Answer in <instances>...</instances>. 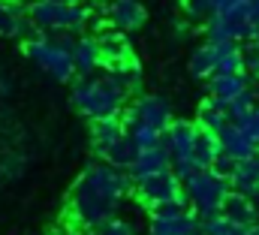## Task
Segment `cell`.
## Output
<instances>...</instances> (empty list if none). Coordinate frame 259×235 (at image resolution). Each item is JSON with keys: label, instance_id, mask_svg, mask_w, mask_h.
<instances>
[{"label": "cell", "instance_id": "cell-1", "mask_svg": "<svg viewBox=\"0 0 259 235\" xmlns=\"http://www.w3.org/2000/svg\"><path fill=\"white\" fill-rule=\"evenodd\" d=\"M133 193V178L127 169H118L106 160L91 163L69 193V217L84 232H97L106 220H112L121 202Z\"/></svg>", "mask_w": 259, "mask_h": 235}, {"label": "cell", "instance_id": "cell-2", "mask_svg": "<svg viewBox=\"0 0 259 235\" xmlns=\"http://www.w3.org/2000/svg\"><path fill=\"white\" fill-rule=\"evenodd\" d=\"M27 15L36 27V33H61V36H78L94 24V6L84 0L78 3H52V0H30Z\"/></svg>", "mask_w": 259, "mask_h": 235}, {"label": "cell", "instance_id": "cell-3", "mask_svg": "<svg viewBox=\"0 0 259 235\" xmlns=\"http://www.w3.org/2000/svg\"><path fill=\"white\" fill-rule=\"evenodd\" d=\"M211 43H250L259 33V0H244L229 9H217L202 21Z\"/></svg>", "mask_w": 259, "mask_h": 235}, {"label": "cell", "instance_id": "cell-4", "mask_svg": "<svg viewBox=\"0 0 259 235\" xmlns=\"http://www.w3.org/2000/svg\"><path fill=\"white\" fill-rule=\"evenodd\" d=\"M181 190H184V202L202 220V217H211V214L223 211V202L232 193V184H229L226 175H220L214 169H196L187 178H181Z\"/></svg>", "mask_w": 259, "mask_h": 235}, {"label": "cell", "instance_id": "cell-5", "mask_svg": "<svg viewBox=\"0 0 259 235\" xmlns=\"http://www.w3.org/2000/svg\"><path fill=\"white\" fill-rule=\"evenodd\" d=\"M72 36H49V33H33L30 40H24V55L33 60L46 75L69 82L75 75V63H72Z\"/></svg>", "mask_w": 259, "mask_h": 235}, {"label": "cell", "instance_id": "cell-6", "mask_svg": "<svg viewBox=\"0 0 259 235\" xmlns=\"http://www.w3.org/2000/svg\"><path fill=\"white\" fill-rule=\"evenodd\" d=\"M196 136H199V127L196 121H175L163 130V145L172 157V172L178 178H187L190 172H196L193 163V148H196Z\"/></svg>", "mask_w": 259, "mask_h": 235}, {"label": "cell", "instance_id": "cell-7", "mask_svg": "<svg viewBox=\"0 0 259 235\" xmlns=\"http://www.w3.org/2000/svg\"><path fill=\"white\" fill-rule=\"evenodd\" d=\"M121 121L124 127H154L163 133L172 124V103L160 94H139L124 106Z\"/></svg>", "mask_w": 259, "mask_h": 235}, {"label": "cell", "instance_id": "cell-8", "mask_svg": "<svg viewBox=\"0 0 259 235\" xmlns=\"http://www.w3.org/2000/svg\"><path fill=\"white\" fill-rule=\"evenodd\" d=\"M199 214L184 199L151 208V235H199Z\"/></svg>", "mask_w": 259, "mask_h": 235}, {"label": "cell", "instance_id": "cell-9", "mask_svg": "<svg viewBox=\"0 0 259 235\" xmlns=\"http://www.w3.org/2000/svg\"><path fill=\"white\" fill-rule=\"evenodd\" d=\"M133 193H136L139 202L148 205V208L184 199L181 178L175 175L172 169H163V172H154V175H145V178H139V181H133Z\"/></svg>", "mask_w": 259, "mask_h": 235}, {"label": "cell", "instance_id": "cell-10", "mask_svg": "<svg viewBox=\"0 0 259 235\" xmlns=\"http://www.w3.org/2000/svg\"><path fill=\"white\" fill-rule=\"evenodd\" d=\"M148 21V9L142 0H109L106 3V24L115 33H133Z\"/></svg>", "mask_w": 259, "mask_h": 235}, {"label": "cell", "instance_id": "cell-11", "mask_svg": "<svg viewBox=\"0 0 259 235\" xmlns=\"http://www.w3.org/2000/svg\"><path fill=\"white\" fill-rule=\"evenodd\" d=\"M33 33H36V27L27 15V3L0 0V36L3 40H30Z\"/></svg>", "mask_w": 259, "mask_h": 235}, {"label": "cell", "instance_id": "cell-12", "mask_svg": "<svg viewBox=\"0 0 259 235\" xmlns=\"http://www.w3.org/2000/svg\"><path fill=\"white\" fill-rule=\"evenodd\" d=\"M72 63H75V75H94L97 69H103V43L100 36H72Z\"/></svg>", "mask_w": 259, "mask_h": 235}, {"label": "cell", "instance_id": "cell-13", "mask_svg": "<svg viewBox=\"0 0 259 235\" xmlns=\"http://www.w3.org/2000/svg\"><path fill=\"white\" fill-rule=\"evenodd\" d=\"M217 142H220V151L229 154L232 160H244V157H250V154L259 148L256 139H253L241 124H232V121L217 133Z\"/></svg>", "mask_w": 259, "mask_h": 235}, {"label": "cell", "instance_id": "cell-14", "mask_svg": "<svg viewBox=\"0 0 259 235\" xmlns=\"http://www.w3.org/2000/svg\"><path fill=\"white\" fill-rule=\"evenodd\" d=\"M208 85V97L220 100V103H229L232 97H238L241 91H247L253 85V75L250 72H214L205 79Z\"/></svg>", "mask_w": 259, "mask_h": 235}, {"label": "cell", "instance_id": "cell-15", "mask_svg": "<svg viewBox=\"0 0 259 235\" xmlns=\"http://www.w3.org/2000/svg\"><path fill=\"white\" fill-rule=\"evenodd\" d=\"M163 169H172V157H169V151H166V145H163V139H160L157 145L142 148V151L136 154V160H133V166H130L127 172H130L133 181H139V178H145V175L163 172Z\"/></svg>", "mask_w": 259, "mask_h": 235}, {"label": "cell", "instance_id": "cell-16", "mask_svg": "<svg viewBox=\"0 0 259 235\" xmlns=\"http://www.w3.org/2000/svg\"><path fill=\"white\" fill-rule=\"evenodd\" d=\"M229 184H232V190H238V193H244L250 199L259 196V148L250 157H244V160L235 163V169L229 175Z\"/></svg>", "mask_w": 259, "mask_h": 235}, {"label": "cell", "instance_id": "cell-17", "mask_svg": "<svg viewBox=\"0 0 259 235\" xmlns=\"http://www.w3.org/2000/svg\"><path fill=\"white\" fill-rule=\"evenodd\" d=\"M232 226H247V223H256L259 220V208L256 202L250 199V196H244V193H238V190H232L229 196H226V202H223V211H220Z\"/></svg>", "mask_w": 259, "mask_h": 235}, {"label": "cell", "instance_id": "cell-18", "mask_svg": "<svg viewBox=\"0 0 259 235\" xmlns=\"http://www.w3.org/2000/svg\"><path fill=\"white\" fill-rule=\"evenodd\" d=\"M100 43H103V66H124V69L136 66V58H133L124 36L106 33V36H100Z\"/></svg>", "mask_w": 259, "mask_h": 235}, {"label": "cell", "instance_id": "cell-19", "mask_svg": "<svg viewBox=\"0 0 259 235\" xmlns=\"http://www.w3.org/2000/svg\"><path fill=\"white\" fill-rule=\"evenodd\" d=\"M226 124H229L226 106L220 100H214V97H205L202 106H199V115H196V127L199 130H208V133H220Z\"/></svg>", "mask_w": 259, "mask_h": 235}, {"label": "cell", "instance_id": "cell-20", "mask_svg": "<svg viewBox=\"0 0 259 235\" xmlns=\"http://www.w3.org/2000/svg\"><path fill=\"white\" fill-rule=\"evenodd\" d=\"M121 133H124V121H121V118H100V121H91V142H94V151L103 154Z\"/></svg>", "mask_w": 259, "mask_h": 235}, {"label": "cell", "instance_id": "cell-21", "mask_svg": "<svg viewBox=\"0 0 259 235\" xmlns=\"http://www.w3.org/2000/svg\"><path fill=\"white\" fill-rule=\"evenodd\" d=\"M136 154H139V148H136V142L130 139V133L124 130L100 157L106 160V163H112V166H118V169H130L133 166V160H136Z\"/></svg>", "mask_w": 259, "mask_h": 235}, {"label": "cell", "instance_id": "cell-22", "mask_svg": "<svg viewBox=\"0 0 259 235\" xmlns=\"http://www.w3.org/2000/svg\"><path fill=\"white\" fill-rule=\"evenodd\" d=\"M214 69H217V43L205 40L190 55V72L196 79H208V75H214Z\"/></svg>", "mask_w": 259, "mask_h": 235}, {"label": "cell", "instance_id": "cell-23", "mask_svg": "<svg viewBox=\"0 0 259 235\" xmlns=\"http://www.w3.org/2000/svg\"><path fill=\"white\" fill-rule=\"evenodd\" d=\"M217 154H220L217 133L199 130V136H196V148H193V163H196V169H211Z\"/></svg>", "mask_w": 259, "mask_h": 235}, {"label": "cell", "instance_id": "cell-24", "mask_svg": "<svg viewBox=\"0 0 259 235\" xmlns=\"http://www.w3.org/2000/svg\"><path fill=\"white\" fill-rule=\"evenodd\" d=\"M256 103H259V94L253 91V85H250L247 91H241L238 97H232L229 103H223V106H226V118H229L232 124H238V121L247 115V112H250Z\"/></svg>", "mask_w": 259, "mask_h": 235}, {"label": "cell", "instance_id": "cell-25", "mask_svg": "<svg viewBox=\"0 0 259 235\" xmlns=\"http://www.w3.org/2000/svg\"><path fill=\"white\" fill-rule=\"evenodd\" d=\"M181 9L190 21H205L217 12V0H181Z\"/></svg>", "mask_w": 259, "mask_h": 235}, {"label": "cell", "instance_id": "cell-26", "mask_svg": "<svg viewBox=\"0 0 259 235\" xmlns=\"http://www.w3.org/2000/svg\"><path fill=\"white\" fill-rule=\"evenodd\" d=\"M130 133V139L136 142V148L142 151V148H151V145H157L160 139H163V133L160 130H154V127H124Z\"/></svg>", "mask_w": 259, "mask_h": 235}, {"label": "cell", "instance_id": "cell-27", "mask_svg": "<svg viewBox=\"0 0 259 235\" xmlns=\"http://www.w3.org/2000/svg\"><path fill=\"white\" fill-rule=\"evenodd\" d=\"M229 232H232V223H229L223 214H211V217H202L199 235H229Z\"/></svg>", "mask_w": 259, "mask_h": 235}, {"label": "cell", "instance_id": "cell-28", "mask_svg": "<svg viewBox=\"0 0 259 235\" xmlns=\"http://www.w3.org/2000/svg\"><path fill=\"white\" fill-rule=\"evenodd\" d=\"M97 235H136V226H133L130 220H121V217L115 214L112 220H106V223L97 229Z\"/></svg>", "mask_w": 259, "mask_h": 235}, {"label": "cell", "instance_id": "cell-29", "mask_svg": "<svg viewBox=\"0 0 259 235\" xmlns=\"http://www.w3.org/2000/svg\"><path fill=\"white\" fill-rule=\"evenodd\" d=\"M238 124H241V127H244V130H247V133H250V136L259 142V103H256V106H253V109H250L244 118H241Z\"/></svg>", "mask_w": 259, "mask_h": 235}, {"label": "cell", "instance_id": "cell-30", "mask_svg": "<svg viewBox=\"0 0 259 235\" xmlns=\"http://www.w3.org/2000/svg\"><path fill=\"white\" fill-rule=\"evenodd\" d=\"M235 163H238V160H232V157H229V154H223V151H220V154H217V157H214V166H211V169H214V172H220V175H232V169H235Z\"/></svg>", "mask_w": 259, "mask_h": 235}, {"label": "cell", "instance_id": "cell-31", "mask_svg": "<svg viewBox=\"0 0 259 235\" xmlns=\"http://www.w3.org/2000/svg\"><path fill=\"white\" fill-rule=\"evenodd\" d=\"M229 235H259V220L256 223H247V226H232Z\"/></svg>", "mask_w": 259, "mask_h": 235}, {"label": "cell", "instance_id": "cell-32", "mask_svg": "<svg viewBox=\"0 0 259 235\" xmlns=\"http://www.w3.org/2000/svg\"><path fill=\"white\" fill-rule=\"evenodd\" d=\"M235 3H244V0H217V9H229V6H235Z\"/></svg>", "mask_w": 259, "mask_h": 235}, {"label": "cell", "instance_id": "cell-33", "mask_svg": "<svg viewBox=\"0 0 259 235\" xmlns=\"http://www.w3.org/2000/svg\"><path fill=\"white\" fill-rule=\"evenodd\" d=\"M84 3H88V6H106L109 0H84Z\"/></svg>", "mask_w": 259, "mask_h": 235}, {"label": "cell", "instance_id": "cell-34", "mask_svg": "<svg viewBox=\"0 0 259 235\" xmlns=\"http://www.w3.org/2000/svg\"><path fill=\"white\" fill-rule=\"evenodd\" d=\"M52 3H78V0H52Z\"/></svg>", "mask_w": 259, "mask_h": 235}, {"label": "cell", "instance_id": "cell-35", "mask_svg": "<svg viewBox=\"0 0 259 235\" xmlns=\"http://www.w3.org/2000/svg\"><path fill=\"white\" fill-rule=\"evenodd\" d=\"M18 3H30V0H18Z\"/></svg>", "mask_w": 259, "mask_h": 235}, {"label": "cell", "instance_id": "cell-36", "mask_svg": "<svg viewBox=\"0 0 259 235\" xmlns=\"http://www.w3.org/2000/svg\"><path fill=\"white\" fill-rule=\"evenodd\" d=\"M84 235H97V232H84Z\"/></svg>", "mask_w": 259, "mask_h": 235}, {"label": "cell", "instance_id": "cell-37", "mask_svg": "<svg viewBox=\"0 0 259 235\" xmlns=\"http://www.w3.org/2000/svg\"><path fill=\"white\" fill-rule=\"evenodd\" d=\"M253 79H259V72H256V75H253Z\"/></svg>", "mask_w": 259, "mask_h": 235}, {"label": "cell", "instance_id": "cell-38", "mask_svg": "<svg viewBox=\"0 0 259 235\" xmlns=\"http://www.w3.org/2000/svg\"><path fill=\"white\" fill-rule=\"evenodd\" d=\"M256 43H259V33H256Z\"/></svg>", "mask_w": 259, "mask_h": 235}]
</instances>
